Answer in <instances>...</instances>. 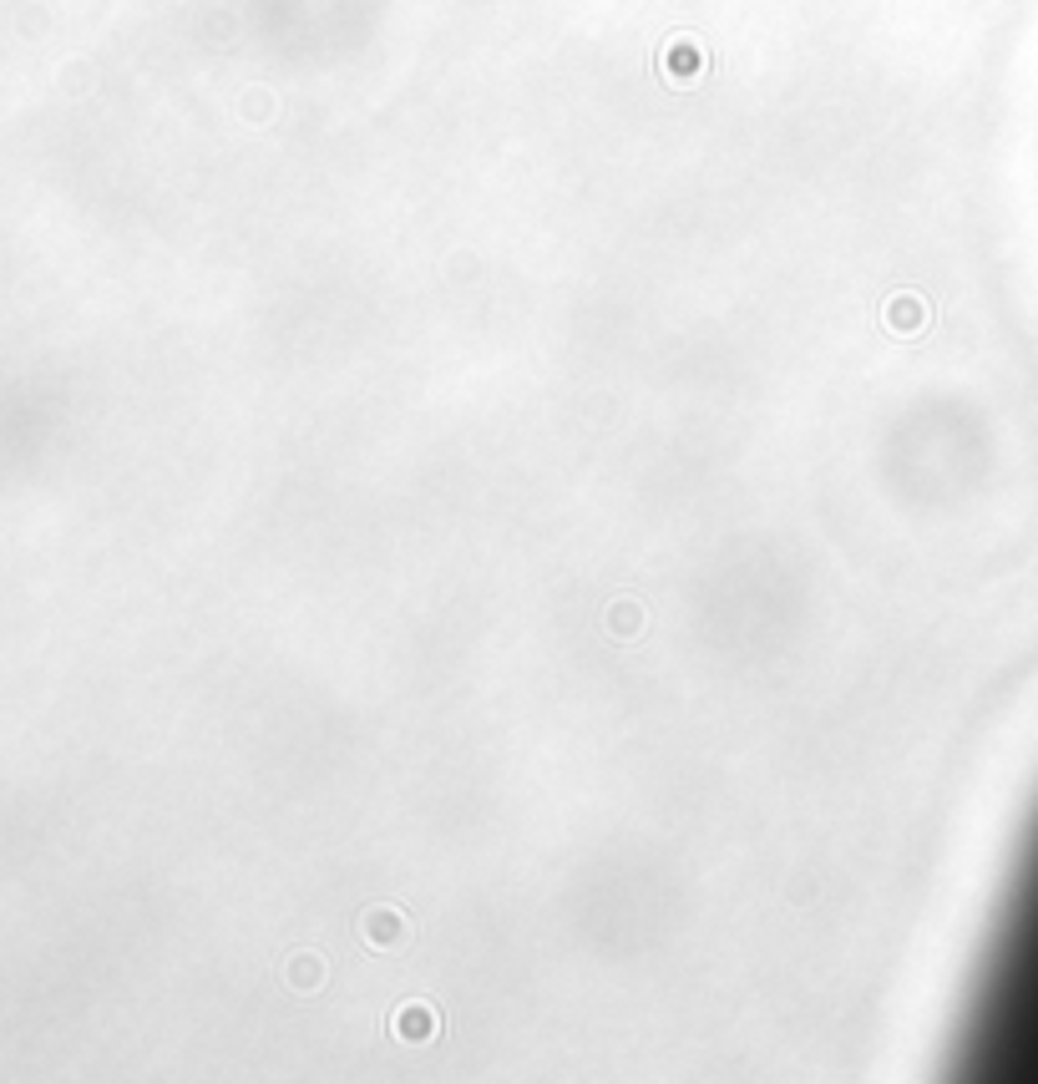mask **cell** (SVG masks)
Here are the masks:
<instances>
[{
    "label": "cell",
    "instance_id": "cell-1",
    "mask_svg": "<svg viewBox=\"0 0 1038 1084\" xmlns=\"http://www.w3.org/2000/svg\"><path fill=\"white\" fill-rule=\"evenodd\" d=\"M963 1069L973 1079L1038 1084V816L1023 836L1008 897L973 978Z\"/></svg>",
    "mask_w": 1038,
    "mask_h": 1084
}]
</instances>
